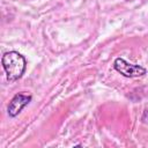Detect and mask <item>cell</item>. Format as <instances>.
Returning a JSON list of instances; mask_svg holds the SVG:
<instances>
[{"label":"cell","instance_id":"obj_1","mask_svg":"<svg viewBox=\"0 0 148 148\" xmlns=\"http://www.w3.org/2000/svg\"><path fill=\"white\" fill-rule=\"evenodd\" d=\"M1 65L5 69L7 79L12 82L21 79L27 68L25 58L16 51L6 52L1 58Z\"/></svg>","mask_w":148,"mask_h":148},{"label":"cell","instance_id":"obj_2","mask_svg":"<svg viewBox=\"0 0 148 148\" xmlns=\"http://www.w3.org/2000/svg\"><path fill=\"white\" fill-rule=\"evenodd\" d=\"M114 69L125 77H139L147 73L146 68L140 65L130 64L124 58H117L113 62Z\"/></svg>","mask_w":148,"mask_h":148},{"label":"cell","instance_id":"obj_3","mask_svg":"<svg viewBox=\"0 0 148 148\" xmlns=\"http://www.w3.org/2000/svg\"><path fill=\"white\" fill-rule=\"evenodd\" d=\"M32 97L31 95H28V94H24V92H18L16 94L9 102L8 106H7V112H8V116L14 118L16 117L30 102H31Z\"/></svg>","mask_w":148,"mask_h":148}]
</instances>
